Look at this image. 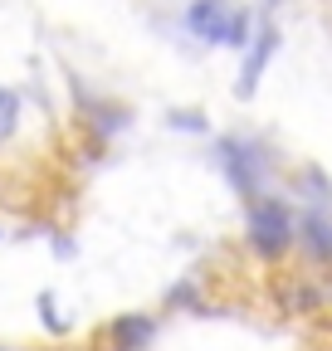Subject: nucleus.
<instances>
[{
  "label": "nucleus",
  "mask_w": 332,
  "mask_h": 351,
  "mask_svg": "<svg viewBox=\"0 0 332 351\" xmlns=\"http://www.w3.org/2000/svg\"><path fill=\"white\" fill-rule=\"evenodd\" d=\"M288 239H294V215H288L283 200H254L249 205V244H254L264 258L283 254Z\"/></svg>",
  "instance_id": "nucleus-1"
},
{
  "label": "nucleus",
  "mask_w": 332,
  "mask_h": 351,
  "mask_svg": "<svg viewBox=\"0 0 332 351\" xmlns=\"http://www.w3.org/2000/svg\"><path fill=\"white\" fill-rule=\"evenodd\" d=\"M220 166L225 176L235 181L239 195H259V171H264V156L254 142H244V137H225L220 142Z\"/></svg>",
  "instance_id": "nucleus-2"
},
{
  "label": "nucleus",
  "mask_w": 332,
  "mask_h": 351,
  "mask_svg": "<svg viewBox=\"0 0 332 351\" xmlns=\"http://www.w3.org/2000/svg\"><path fill=\"white\" fill-rule=\"evenodd\" d=\"M274 49H278V29L264 25L254 39H249V54H244V69H239V83H235V93H239V98H254V93H259V78H264Z\"/></svg>",
  "instance_id": "nucleus-3"
},
{
  "label": "nucleus",
  "mask_w": 332,
  "mask_h": 351,
  "mask_svg": "<svg viewBox=\"0 0 332 351\" xmlns=\"http://www.w3.org/2000/svg\"><path fill=\"white\" fill-rule=\"evenodd\" d=\"M225 25H230L225 0H195V5H186V29L205 44H225Z\"/></svg>",
  "instance_id": "nucleus-4"
},
{
  "label": "nucleus",
  "mask_w": 332,
  "mask_h": 351,
  "mask_svg": "<svg viewBox=\"0 0 332 351\" xmlns=\"http://www.w3.org/2000/svg\"><path fill=\"white\" fill-rule=\"evenodd\" d=\"M108 337H112V351H147V341L156 337V327H152L147 313H128V317H117L108 327Z\"/></svg>",
  "instance_id": "nucleus-5"
},
{
  "label": "nucleus",
  "mask_w": 332,
  "mask_h": 351,
  "mask_svg": "<svg viewBox=\"0 0 332 351\" xmlns=\"http://www.w3.org/2000/svg\"><path fill=\"white\" fill-rule=\"evenodd\" d=\"M298 230H303V244H308V249H313L318 258H332V219H327V215L308 210Z\"/></svg>",
  "instance_id": "nucleus-6"
},
{
  "label": "nucleus",
  "mask_w": 332,
  "mask_h": 351,
  "mask_svg": "<svg viewBox=\"0 0 332 351\" xmlns=\"http://www.w3.org/2000/svg\"><path fill=\"white\" fill-rule=\"evenodd\" d=\"M15 122H20V93L15 88H0V142L15 132Z\"/></svg>",
  "instance_id": "nucleus-7"
},
{
  "label": "nucleus",
  "mask_w": 332,
  "mask_h": 351,
  "mask_svg": "<svg viewBox=\"0 0 332 351\" xmlns=\"http://www.w3.org/2000/svg\"><path fill=\"white\" fill-rule=\"evenodd\" d=\"M225 44H230V49H244V44H249V15H244V10H230V25H225Z\"/></svg>",
  "instance_id": "nucleus-8"
},
{
  "label": "nucleus",
  "mask_w": 332,
  "mask_h": 351,
  "mask_svg": "<svg viewBox=\"0 0 332 351\" xmlns=\"http://www.w3.org/2000/svg\"><path fill=\"white\" fill-rule=\"evenodd\" d=\"M39 313H45V327L49 332H64V317L54 313V293H39Z\"/></svg>",
  "instance_id": "nucleus-9"
},
{
  "label": "nucleus",
  "mask_w": 332,
  "mask_h": 351,
  "mask_svg": "<svg viewBox=\"0 0 332 351\" xmlns=\"http://www.w3.org/2000/svg\"><path fill=\"white\" fill-rule=\"evenodd\" d=\"M171 127H186V132H205V117H200V112H171Z\"/></svg>",
  "instance_id": "nucleus-10"
}]
</instances>
